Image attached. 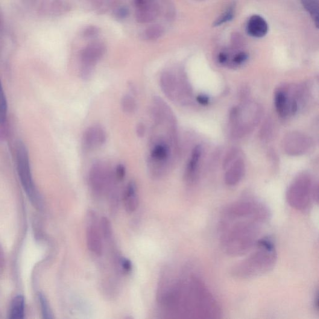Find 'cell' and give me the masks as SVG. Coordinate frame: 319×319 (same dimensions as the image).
Wrapping results in <instances>:
<instances>
[{
    "label": "cell",
    "mask_w": 319,
    "mask_h": 319,
    "mask_svg": "<svg viewBox=\"0 0 319 319\" xmlns=\"http://www.w3.org/2000/svg\"><path fill=\"white\" fill-rule=\"evenodd\" d=\"M268 208L253 199H242L228 205L219 224V239L228 255H245L255 247L270 219Z\"/></svg>",
    "instance_id": "cell-1"
},
{
    "label": "cell",
    "mask_w": 319,
    "mask_h": 319,
    "mask_svg": "<svg viewBox=\"0 0 319 319\" xmlns=\"http://www.w3.org/2000/svg\"><path fill=\"white\" fill-rule=\"evenodd\" d=\"M193 318H218L221 311L217 301L198 278L190 277L185 283H177L174 309Z\"/></svg>",
    "instance_id": "cell-2"
},
{
    "label": "cell",
    "mask_w": 319,
    "mask_h": 319,
    "mask_svg": "<svg viewBox=\"0 0 319 319\" xmlns=\"http://www.w3.org/2000/svg\"><path fill=\"white\" fill-rule=\"evenodd\" d=\"M253 253L231 269V273L238 279H252L269 273L276 264L277 254L272 239L263 237L257 242Z\"/></svg>",
    "instance_id": "cell-3"
},
{
    "label": "cell",
    "mask_w": 319,
    "mask_h": 319,
    "mask_svg": "<svg viewBox=\"0 0 319 319\" xmlns=\"http://www.w3.org/2000/svg\"><path fill=\"white\" fill-rule=\"evenodd\" d=\"M286 200L294 209L304 211L308 209L312 200H318V188L311 177L306 174L298 175L289 186Z\"/></svg>",
    "instance_id": "cell-4"
},
{
    "label": "cell",
    "mask_w": 319,
    "mask_h": 319,
    "mask_svg": "<svg viewBox=\"0 0 319 319\" xmlns=\"http://www.w3.org/2000/svg\"><path fill=\"white\" fill-rule=\"evenodd\" d=\"M261 109L254 103L235 107L230 115L231 133L234 138H241L253 129L259 121Z\"/></svg>",
    "instance_id": "cell-5"
},
{
    "label": "cell",
    "mask_w": 319,
    "mask_h": 319,
    "mask_svg": "<svg viewBox=\"0 0 319 319\" xmlns=\"http://www.w3.org/2000/svg\"><path fill=\"white\" fill-rule=\"evenodd\" d=\"M160 86L163 93L172 101L184 103L191 95L182 72L177 76L171 71H164L160 76Z\"/></svg>",
    "instance_id": "cell-6"
},
{
    "label": "cell",
    "mask_w": 319,
    "mask_h": 319,
    "mask_svg": "<svg viewBox=\"0 0 319 319\" xmlns=\"http://www.w3.org/2000/svg\"><path fill=\"white\" fill-rule=\"evenodd\" d=\"M17 171L23 189L34 205L40 207L41 200L32 178L30 162L25 146L20 143L17 148Z\"/></svg>",
    "instance_id": "cell-7"
},
{
    "label": "cell",
    "mask_w": 319,
    "mask_h": 319,
    "mask_svg": "<svg viewBox=\"0 0 319 319\" xmlns=\"http://www.w3.org/2000/svg\"><path fill=\"white\" fill-rule=\"evenodd\" d=\"M114 174L105 163L98 162L92 166L89 172V181L92 194L99 197L110 190L114 185Z\"/></svg>",
    "instance_id": "cell-8"
},
{
    "label": "cell",
    "mask_w": 319,
    "mask_h": 319,
    "mask_svg": "<svg viewBox=\"0 0 319 319\" xmlns=\"http://www.w3.org/2000/svg\"><path fill=\"white\" fill-rule=\"evenodd\" d=\"M106 48L103 43L93 42L87 45L80 52V74L85 80L91 76L96 64L105 53Z\"/></svg>",
    "instance_id": "cell-9"
},
{
    "label": "cell",
    "mask_w": 319,
    "mask_h": 319,
    "mask_svg": "<svg viewBox=\"0 0 319 319\" xmlns=\"http://www.w3.org/2000/svg\"><path fill=\"white\" fill-rule=\"evenodd\" d=\"M135 16L140 24H148L155 21L162 10L159 0H134Z\"/></svg>",
    "instance_id": "cell-10"
},
{
    "label": "cell",
    "mask_w": 319,
    "mask_h": 319,
    "mask_svg": "<svg viewBox=\"0 0 319 319\" xmlns=\"http://www.w3.org/2000/svg\"><path fill=\"white\" fill-rule=\"evenodd\" d=\"M311 139L305 134L297 132L289 133L284 139V150L289 156H298L305 154L311 146Z\"/></svg>",
    "instance_id": "cell-11"
},
{
    "label": "cell",
    "mask_w": 319,
    "mask_h": 319,
    "mask_svg": "<svg viewBox=\"0 0 319 319\" xmlns=\"http://www.w3.org/2000/svg\"><path fill=\"white\" fill-rule=\"evenodd\" d=\"M86 241L90 252L96 256H101L103 249L101 232L100 228L97 224L96 215L93 212H90L87 215Z\"/></svg>",
    "instance_id": "cell-12"
},
{
    "label": "cell",
    "mask_w": 319,
    "mask_h": 319,
    "mask_svg": "<svg viewBox=\"0 0 319 319\" xmlns=\"http://www.w3.org/2000/svg\"><path fill=\"white\" fill-rule=\"evenodd\" d=\"M106 141V134L99 125H93L85 132L83 135V147L87 151L100 147Z\"/></svg>",
    "instance_id": "cell-13"
},
{
    "label": "cell",
    "mask_w": 319,
    "mask_h": 319,
    "mask_svg": "<svg viewBox=\"0 0 319 319\" xmlns=\"http://www.w3.org/2000/svg\"><path fill=\"white\" fill-rule=\"evenodd\" d=\"M226 174L224 175L225 183L228 186H235L243 178L245 174V163L240 156L225 166Z\"/></svg>",
    "instance_id": "cell-14"
},
{
    "label": "cell",
    "mask_w": 319,
    "mask_h": 319,
    "mask_svg": "<svg viewBox=\"0 0 319 319\" xmlns=\"http://www.w3.org/2000/svg\"><path fill=\"white\" fill-rule=\"evenodd\" d=\"M246 29L250 36L260 38L265 36L268 33V25L262 17L254 14L248 20Z\"/></svg>",
    "instance_id": "cell-15"
},
{
    "label": "cell",
    "mask_w": 319,
    "mask_h": 319,
    "mask_svg": "<svg viewBox=\"0 0 319 319\" xmlns=\"http://www.w3.org/2000/svg\"><path fill=\"white\" fill-rule=\"evenodd\" d=\"M125 210L128 213H134L138 209L139 198L136 183L132 181L125 189L124 195Z\"/></svg>",
    "instance_id": "cell-16"
},
{
    "label": "cell",
    "mask_w": 319,
    "mask_h": 319,
    "mask_svg": "<svg viewBox=\"0 0 319 319\" xmlns=\"http://www.w3.org/2000/svg\"><path fill=\"white\" fill-rule=\"evenodd\" d=\"M275 106L277 112L283 118L291 114V99L285 90H279L275 95Z\"/></svg>",
    "instance_id": "cell-17"
},
{
    "label": "cell",
    "mask_w": 319,
    "mask_h": 319,
    "mask_svg": "<svg viewBox=\"0 0 319 319\" xmlns=\"http://www.w3.org/2000/svg\"><path fill=\"white\" fill-rule=\"evenodd\" d=\"M201 155L202 147L201 145L196 146L192 151L191 158H190L188 165L186 166L185 171V179L186 181H189V182L194 180Z\"/></svg>",
    "instance_id": "cell-18"
},
{
    "label": "cell",
    "mask_w": 319,
    "mask_h": 319,
    "mask_svg": "<svg viewBox=\"0 0 319 319\" xmlns=\"http://www.w3.org/2000/svg\"><path fill=\"white\" fill-rule=\"evenodd\" d=\"M165 33V28L163 26L159 24H154L148 26L142 32L141 36L143 40L147 42H154L159 40Z\"/></svg>",
    "instance_id": "cell-19"
},
{
    "label": "cell",
    "mask_w": 319,
    "mask_h": 319,
    "mask_svg": "<svg viewBox=\"0 0 319 319\" xmlns=\"http://www.w3.org/2000/svg\"><path fill=\"white\" fill-rule=\"evenodd\" d=\"M25 298L22 295H17L14 298L11 303L10 318L12 319H22L25 315Z\"/></svg>",
    "instance_id": "cell-20"
},
{
    "label": "cell",
    "mask_w": 319,
    "mask_h": 319,
    "mask_svg": "<svg viewBox=\"0 0 319 319\" xmlns=\"http://www.w3.org/2000/svg\"><path fill=\"white\" fill-rule=\"evenodd\" d=\"M304 8L310 14L316 27L318 28L319 22V8L317 0H301Z\"/></svg>",
    "instance_id": "cell-21"
},
{
    "label": "cell",
    "mask_w": 319,
    "mask_h": 319,
    "mask_svg": "<svg viewBox=\"0 0 319 319\" xmlns=\"http://www.w3.org/2000/svg\"><path fill=\"white\" fill-rule=\"evenodd\" d=\"M235 10L236 4L235 3H233V4L229 6V7L227 9L226 11L220 16H219L215 20V22L213 23V26L216 27V26H221L231 21L233 17H235Z\"/></svg>",
    "instance_id": "cell-22"
},
{
    "label": "cell",
    "mask_w": 319,
    "mask_h": 319,
    "mask_svg": "<svg viewBox=\"0 0 319 319\" xmlns=\"http://www.w3.org/2000/svg\"><path fill=\"white\" fill-rule=\"evenodd\" d=\"M121 105L123 110L128 114L134 113L137 109L136 100L133 96L130 95H125L123 97Z\"/></svg>",
    "instance_id": "cell-23"
},
{
    "label": "cell",
    "mask_w": 319,
    "mask_h": 319,
    "mask_svg": "<svg viewBox=\"0 0 319 319\" xmlns=\"http://www.w3.org/2000/svg\"><path fill=\"white\" fill-rule=\"evenodd\" d=\"M100 228L101 233L102 235L104 237V238L108 240V241L111 240L112 237V229L109 219L105 217L102 218L101 222Z\"/></svg>",
    "instance_id": "cell-24"
},
{
    "label": "cell",
    "mask_w": 319,
    "mask_h": 319,
    "mask_svg": "<svg viewBox=\"0 0 319 319\" xmlns=\"http://www.w3.org/2000/svg\"><path fill=\"white\" fill-rule=\"evenodd\" d=\"M7 102L4 90H3L1 82H0V122L4 123L7 118Z\"/></svg>",
    "instance_id": "cell-25"
},
{
    "label": "cell",
    "mask_w": 319,
    "mask_h": 319,
    "mask_svg": "<svg viewBox=\"0 0 319 319\" xmlns=\"http://www.w3.org/2000/svg\"><path fill=\"white\" fill-rule=\"evenodd\" d=\"M100 33V30L96 26L90 25L85 28L82 31V36L84 39H95Z\"/></svg>",
    "instance_id": "cell-26"
},
{
    "label": "cell",
    "mask_w": 319,
    "mask_h": 319,
    "mask_svg": "<svg viewBox=\"0 0 319 319\" xmlns=\"http://www.w3.org/2000/svg\"><path fill=\"white\" fill-rule=\"evenodd\" d=\"M39 300L42 307V311L43 315V317L45 318H53L52 316V313L49 307L48 301H47L45 295L43 294H40Z\"/></svg>",
    "instance_id": "cell-27"
},
{
    "label": "cell",
    "mask_w": 319,
    "mask_h": 319,
    "mask_svg": "<svg viewBox=\"0 0 319 319\" xmlns=\"http://www.w3.org/2000/svg\"><path fill=\"white\" fill-rule=\"evenodd\" d=\"M129 10H128L127 7H124V6L116 8L114 12V16H115L117 19L120 20L126 19L127 17L129 16Z\"/></svg>",
    "instance_id": "cell-28"
},
{
    "label": "cell",
    "mask_w": 319,
    "mask_h": 319,
    "mask_svg": "<svg viewBox=\"0 0 319 319\" xmlns=\"http://www.w3.org/2000/svg\"><path fill=\"white\" fill-rule=\"evenodd\" d=\"M120 266H121V269L125 273H129L133 269V264L130 260L125 257H122L120 259Z\"/></svg>",
    "instance_id": "cell-29"
},
{
    "label": "cell",
    "mask_w": 319,
    "mask_h": 319,
    "mask_svg": "<svg viewBox=\"0 0 319 319\" xmlns=\"http://www.w3.org/2000/svg\"><path fill=\"white\" fill-rule=\"evenodd\" d=\"M248 59V54L245 52H239L236 54L233 59V63L236 66L241 65Z\"/></svg>",
    "instance_id": "cell-30"
},
{
    "label": "cell",
    "mask_w": 319,
    "mask_h": 319,
    "mask_svg": "<svg viewBox=\"0 0 319 319\" xmlns=\"http://www.w3.org/2000/svg\"><path fill=\"white\" fill-rule=\"evenodd\" d=\"M114 176H115L117 180L121 181L124 179L125 176V166L122 165V164H120V165L117 166Z\"/></svg>",
    "instance_id": "cell-31"
},
{
    "label": "cell",
    "mask_w": 319,
    "mask_h": 319,
    "mask_svg": "<svg viewBox=\"0 0 319 319\" xmlns=\"http://www.w3.org/2000/svg\"><path fill=\"white\" fill-rule=\"evenodd\" d=\"M197 101L198 103H200L201 105H205L209 104L210 99L209 97L207 96L200 95L197 97Z\"/></svg>",
    "instance_id": "cell-32"
},
{
    "label": "cell",
    "mask_w": 319,
    "mask_h": 319,
    "mask_svg": "<svg viewBox=\"0 0 319 319\" xmlns=\"http://www.w3.org/2000/svg\"><path fill=\"white\" fill-rule=\"evenodd\" d=\"M145 127L143 124H139L137 127V136L139 137H143L145 134Z\"/></svg>",
    "instance_id": "cell-33"
},
{
    "label": "cell",
    "mask_w": 319,
    "mask_h": 319,
    "mask_svg": "<svg viewBox=\"0 0 319 319\" xmlns=\"http://www.w3.org/2000/svg\"><path fill=\"white\" fill-rule=\"evenodd\" d=\"M218 62L220 64H226L228 61V55L226 52H222L218 57Z\"/></svg>",
    "instance_id": "cell-34"
},
{
    "label": "cell",
    "mask_w": 319,
    "mask_h": 319,
    "mask_svg": "<svg viewBox=\"0 0 319 319\" xmlns=\"http://www.w3.org/2000/svg\"><path fill=\"white\" fill-rule=\"evenodd\" d=\"M5 265V257L4 250L0 245V269H4Z\"/></svg>",
    "instance_id": "cell-35"
}]
</instances>
